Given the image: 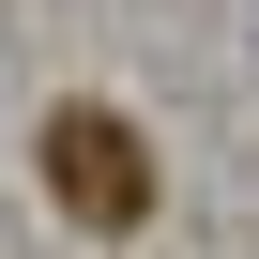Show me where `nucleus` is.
<instances>
[{"label":"nucleus","mask_w":259,"mask_h":259,"mask_svg":"<svg viewBox=\"0 0 259 259\" xmlns=\"http://www.w3.org/2000/svg\"><path fill=\"white\" fill-rule=\"evenodd\" d=\"M46 183H61V213H92V229H138V213H153V153H138L122 107H61V122H46Z\"/></svg>","instance_id":"f257e3e1"}]
</instances>
